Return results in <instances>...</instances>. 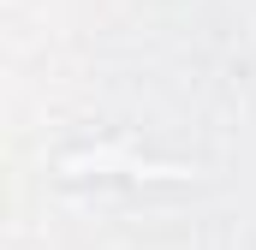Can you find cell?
Wrapping results in <instances>:
<instances>
[{
	"label": "cell",
	"instance_id": "6da1fadb",
	"mask_svg": "<svg viewBox=\"0 0 256 250\" xmlns=\"http://www.w3.org/2000/svg\"><path fill=\"white\" fill-rule=\"evenodd\" d=\"M60 179H191V167L179 161H149L131 143H96V149H72L60 155Z\"/></svg>",
	"mask_w": 256,
	"mask_h": 250
}]
</instances>
